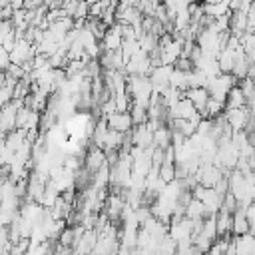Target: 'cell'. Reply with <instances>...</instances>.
<instances>
[{
  "mask_svg": "<svg viewBox=\"0 0 255 255\" xmlns=\"http://www.w3.org/2000/svg\"><path fill=\"white\" fill-rule=\"evenodd\" d=\"M195 233V223L189 217H181V219H173L169 223V237L175 239V243H187L193 239Z\"/></svg>",
  "mask_w": 255,
  "mask_h": 255,
  "instance_id": "obj_3",
  "label": "cell"
},
{
  "mask_svg": "<svg viewBox=\"0 0 255 255\" xmlns=\"http://www.w3.org/2000/svg\"><path fill=\"white\" fill-rule=\"evenodd\" d=\"M131 141H133L135 147L149 149V147H153V131L147 128V124L135 126V128L131 129Z\"/></svg>",
  "mask_w": 255,
  "mask_h": 255,
  "instance_id": "obj_10",
  "label": "cell"
},
{
  "mask_svg": "<svg viewBox=\"0 0 255 255\" xmlns=\"http://www.w3.org/2000/svg\"><path fill=\"white\" fill-rule=\"evenodd\" d=\"M205 215L209 217V213H207V209H205V205L199 201V199H191V203L187 205V209H185V217H189L191 221H203L205 219Z\"/></svg>",
  "mask_w": 255,
  "mask_h": 255,
  "instance_id": "obj_19",
  "label": "cell"
},
{
  "mask_svg": "<svg viewBox=\"0 0 255 255\" xmlns=\"http://www.w3.org/2000/svg\"><path fill=\"white\" fill-rule=\"evenodd\" d=\"M124 46V36H122V26L116 22L112 28H108L104 40H102V50L104 52H120Z\"/></svg>",
  "mask_w": 255,
  "mask_h": 255,
  "instance_id": "obj_8",
  "label": "cell"
},
{
  "mask_svg": "<svg viewBox=\"0 0 255 255\" xmlns=\"http://www.w3.org/2000/svg\"><path fill=\"white\" fill-rule=\"evenodd\" d=\"M106 120H108L110 129H114V131L129 133L133 129V120H131V114L129 112H116V114H112Z\"/></svg>",
  "mask_w": 255,
  "mask_h": 255,
  "instance_id": "obj_9",
  "label": "cell"
},
{
  "mask_svg": "<svg viewBox=\"0 0 255 255\" xmlns=\"http://www.w3.org/2000/svg\"><path fill=\"white\" fill-rule=\"evenodd\" d=\"M128 94L133 102L149 104L151 96L155 94L149 76H128Z\"/></svg>",
  "mask_w": 255,
  "mask_h": 255,
  "instance_id": "obj_1",
  "label": "cell"
},
{
  "mask_svg": "<svg viewBox=\"0 0 255 255\" xmlns=\"http://www.w3.org/2000/svg\"><path fill=\"white\" fill-rule=\"evenodd\" d=\"M223 177H225L223 175V169H219L215 163H203L199 167V171L195 173L197 183L203 185V187H215Z\"/></svg>",
  "mask_w": 255,
  "mask_h": 255,
  "instance_id": "obj_6",
  "label": "cell"
},
{
  "mask_svg": "<svg viewBox=\"0 0 255 255\" xmlns=\"http://www.w3.org/2000/svg\"><path fill=\"white\" fill-rule=\"evenodd\" d=\"M197 235H201V237H205L207 241L215 243V241H217L215 237H219V233H217V223H215V217H207V219L203 221V227H201V231H199Z\"/></svg>",
  "mask_w": 255,
  "mask_h": 255,
  "instance_id": "obj_21",
  "label": "cell"
},
{
  "mask_svg": "<svg viewBox=\"0 0 255 255\" xmlns=\"http://www.w3.org/2000/svg\"><path fill=\"white\" fill-rule=\"evenodd\" d=\"M245 217H247V221H249L251 233L255 235V203H251L249 207H245Z\"/></svg>",
  "mask_w": 255,
  "mask_h": 255,
  "instance_id": "obj_25",
  "label": "cell"
},
{
  "mask_svg": "<svg viewBox=\"0 0 255 255\" xmlns=\"http://www.w3.org/2000/svg\"><path fill=\"white\" fill-rule=\"evenodd\" d=\"M247 106V98H245V92L241 90V86H235L229 96H227V102H225V110H237V108H245Z\"/></svg>",
  "mask_w": 255,
  "mask_h": 255,
  "instance_id": "obj_18",
  "label": "cell"
},
{
  "mask_svg": "<svg viewBox=\"0 0 255 255\" xmlns=\"http://www.w3.org/2000/svg\"><path fill=\"white\" fill-rule=\"evenodd\" d=\"M183 98H187V100L195 106V110H197L199 114H203L211 96H209V90H207V88H189V90L183 94Z\"/></svg>",
  "mask_w": 255,
  "mask_h": 255,
  "instance_id": "obj_11",
  "label": "cell"
},
{
  "mask_svg": "<svg viewBox=\"0 0 255 255\" xmlns=\"http://www.w3.org/2000/svg\"><path fill=\"white\" fill-rule=\"evenodd\" d=\"M233 243H235L237 255H255V235L253 233L239 235L233 239Z\"/></svg>",
  "mask_w": 255,
  "mask_h": 255,
  "instance_id": "obj_15",
  "label": "cell"
},
{
  "mask_svg": "<svg viewBox=\"0 0 255 255\" xmlns=\"http://www.w3.org/2000/svg\"><path fill=\"white\" fill-rule=\"evenodd\" d=\"M235 86H239L237 84V78L233 76V74H221L219 78H215V80H211L209 82V86H207V90H209V96L213 98V100H217V102H227V96H229V92L235 88Z\"/></svg>",
  "mask_w": 255,
  "mask_h": 255,
  "instance_id": "obj_2",
  "label": "cell"
},
{
  "mask_svg": "<svg viewBox=\"0 0 255 255\" xmlns=\"http://www.w3.org/2000/svg\"><path fill=\"white\" fill-rule=\"evenodd\" d=\"M203 6V14L209 18V20H219L223 16H227L231 10H229V2L227 0H221V2H207V4H201Z\"/></svg>",
  "mask_w": 255,
  "mask_h": 255,
  "instance_id": "obj_14",
  "label": "cell"
},
{
  "mask_svg": "<svg viewBox=\"0 0 255 255\" xmlns=\"http://www.w3.org/2000/svg\"><path fill=\"white\" fill-rule=\"evenodd\" d=\"M231 231H233L235 237L251 233V227H249V221H247V217H245V209H243V207H239V209L233 213V229H231Z\"/></svg>",
  "mask_w": 255,
  "mask_h": 255,
  "instance_id": "obj_16",
  "label": "cell"
},
{
  "mask_svg": "<svg viewBox=\"0 0 255 255\" xmlns=\"http://www.w3.org/2000/svg\"><path fill=\"white\" fill-rule=\"evenodd\" d=\"M106 163H108V155H106V151H104L102 147L92 145V147L88 149L86 157H84V167H86L92 175H96Z\"/></svg>",
  "mask_w": 255,
  "mask_h": 255,
  "instance_id": "obj_7",
  "label": "cell"
},
{
  "mask_svg": "<svg viewBox=\"0 0 255 255\" xmlns=\"http://www.w3.org/2000/svg\"><path fill=\"white\" fill-rule=\"evenodd\" d=\"M126 205H128V201H126V197L122 193H112L108 197V201H106V215H108V219L110 221L112 219H120L124 209H126Z\"/></svg>",
  "mask_w": 255,
  "mask_h": 255,
  "instance_id": "obj_13",
  "label": "cell"
},
{
  "mask_svg": "<svg viewBox=\"0 0 255 255\" xmlns=\"http://www.w3.org/2000/svg\"><path fill=\"white\" fill-rule=\"evenodd\" d=\"M215 223H217V233H219V235H227V233L233 229V215L221 209V211L215 215Z\"/></svg>",
  "mask_w": 255,
  "mask_h": 255,
  "instance_id": "obj_20",
  "label": "cell"
},
{
  "mask_svg": "<svg viewBox=\"0 0 255 255\" xmlns=\"http://www.w3.org/2000/svg\"><path fill=\"white\" fill-rule=\"evenodd\" d=\"M217 62H219V68H221V72H223V74H233L235 62H237V50L223 48V52L219 54Z\"/></svg>",
  "mask_w": 255,
  "mask_h": 255,
  "instance_id": "obj_17",
  "label": "cell"
},
{
  "mask_svg": "<svg viewBox=\"0 0 255 255\" xmlns=\"http://www.w3.org/2000/svg\"><path fill=\"white\" fill-rule=\"evenodd\" d=\"M153 70V62L149 58V54H145L143 50H139L124 68V72L128 76H149Z\"/></svg>",
  "mask_w": 255,
  "mask_h": 255,
  "instance_id": "obj_4",
  "label": "cell"
},
{
  "mask_svg": "<svg viewBox=\"0 0 255 255\" xmlns=\"http://www.w3.org/2000/svg\"><path fill=\"white\" fill-rule=\"evenodd\" d=\"M167 114H169V120H191L197 114V110L187 98H181Z\"/></svg>",
  "mask_w": 255,
  "mask_h": 255,
  "instance_id": "obj_12",
  "label": "cell"
},
{
  "mask_svg": "<svg viewBox=\"0 0 255 255\" xmlns=\"http://www.w3.org/2000/svg\"><path fill=\"white\" fill-rule=\"evenodd\" d=\"M177 253V243L175 239H171L169 235L161 239L159 243V249H157V255H175Z\"/></svg>",
  "mask_w": 255,
  "mask_h": 255,
  "instance_id": "obj_23",
  "label": "cell"
},
{
  "mask_svg": "<svg viewBox=\"0 0 255 255\" xmlns=\"http://www.w3.org/2000/svg\"><path fill=\"white\" fill-rule=\"evenodd\" d=\"M225 118V124L231 128V131H245L247 124L251 122V110L245 106V108H237V110H225L223 114Z\"/></svg>",
  "mask_w": 255,
  "mask_h": 255,
  "instance_id": "obj_5",
  "label": "cell"
},
{
  "mask_svg": "<svg viewBox=\"0 0 255 255\" xmlns=\"http://www.w3.org/2000/svg\"><path fill=\"white\" fill-rule=\"evenodd\" d=\"M159 177H161L165 183L175 181V179H177V175H175V163H167V161H163L161 167H159Z\"/></svg>",
  "mask_w": 255,
  "mask_h": 255,
  "instance_id": "obj_24",
  "label": "cell"
},
{
  "mask_svg": "<svg viewBox=\"0 0 255 255\" xmlns=\"http://www.w3.org/2000/svg\"><path fill=\"white\" fill-rule=\"evenodd\" d=\"M221 112H225V104H223V102H217V100H213V98H209L207 108H205V112H203L201 116L207 118V120H215V118H221Z\"/></svg>",
  "mask_w": 255,
  "mask_h": 255,
  "instance_id": "obj_22",
  "label": "cell"
}]
</instances>
